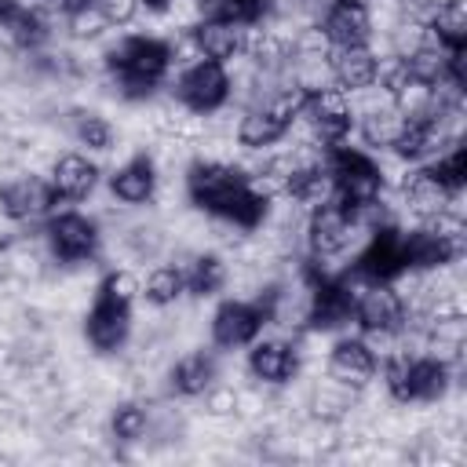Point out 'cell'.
<instances>
[{"instance_id":"6da1fadb","label":"cell","mask_w":467,"mask_h":467,"mask_svg":"<svg viewBox=\"0 0 467 467\" xmlns=\"http://www.w3.org/2000/svg\"><path fill=\"white\" fill-rule=\"evenodd\" d=\"M186 190L197 208L237 226H259V219L266 215V193L248 175L226 164H197L186 179Z\"/></svg>"},{"instance_id":"7a4b0ae2","label":"cell","mask_w":467,"mask_h":467,"mask_svg":"<svg viewBox=\"0 0 467 467\" xmlns=\"http://www.w3.org/2000/svg\"><path fill=\"white\" fill-rule=\"evenodd\" d=\"M168 66H171V47L164 40H157V36H124L109 51L113 80L128 99L150 95L164 80Z\"/></svg>"},{"instance_id":"3957f363","label":"cell","mask_w":467,"mask_h":467,"mask_svg":"<svg viewBox=\"0 0 467 467\" xmlns=\"http://www.w3.org/2000/svg\"><path fill=\"white\" fill-rule=\"evenodd\" d=\"M139 285L131 274L117 270L99 285V296L88 310V339L95 350H117L131 328V299Z\"/></svg>"},{"instance_id":"277c9868","label":"cell","mask_w":467,"mask_h":467,"mask_svg":"<svg viewBox=\"0 0 467 467\" xmlns=\"http://www.w3.org/2000/svg\"><path fill=\"white\" fill-rule=\"evenodd\" d=\"M387 387L398 401H434L449 387V365L434 354H390Z\"/></svg>"},{"instance_id":"5b68a950","label":"cell","mask_w":467,"mask_h":467,"mask_svg":"<svg viewBox=\"0 0 467 467\" xmlns=\"http://www.w3.org/2000/svg\"><path fill=\"white\" fill-rule=\"evenodd\" d=\"M325 171L332 179L336 201H343L347 208L365 204V201H376L379 190H383V175H379L376 161L368 153H361V150H350V146L332 150Z\"/></svg>"},{"instance_id":"8992f818","label":"cell","mask_w":467,"mask_h":467,"mask_svg":"<svg viewBox=\"0 0 467 467\" xmlns=\"http://www.w3.org/2000/svg\"><path fill=\"white\" fill-rule=\"evenodd\" d=\"M175 99L193 109V113H212L219 109L226 99H230V77L223 69V62H212V58H197L190 62L179 80H175Z\"/></svg>"},{"instance_id":"52a82bcc","label":"cell","mask_w":467,"mask_h":467,"mask_svg":"<svg viewBox=\"0 0 467 467\" xmlns=\"http://www.w3.org/2000/svg\"><path fill=\"white\" fill-rule=\"evenodd\" d=\"M358 230L361 226L354 223V215H350V208L343 201L328 197V201L314 204V215H310V226H306V241H310L314 259H336V255H343L350 248V241H354Z\"/></svg>"},{"instance_id":"ba28073f","label":"cell","mask_w":467,"mask_h":467,"mask_svg":"<svg viewBox=\"0 0 467 467\" xmlns=\"http://www.w3.org/2000/svg\"><path fill=\"white\" fill-rule=\"evenodd\" d=\"M354 317L368 336H398L405 328V299L383 281H365L354 292Z\"/></svg>"},{"instance_id":"9c48e42d","label":"cell","mask_w":467,"mask_h":467,"mask_svg":"<svg viewBox=\"0 0 467 467\" xmlns=\"http://www.w3.org/2000/svg\"><path fill=\"white\" fill-rule=\"evenodd\" d=\"M299 117H310L314 135H317L321 142H332V146H336V142L350 131V124H354L347 91H343V88H328V84L306 91V106H303Z\"/></svg>"},{"instance_id":"30bf717a","label":"cell","mask_w":467,"mask_h":467,"mask_svg":"<svg viewBox=\"0 0 467 467\" xmlns=\"http://www.w3.org/2000/svg\"><path fill=\"white\" fill-rule=\"evenodd\" d=\"M266 317H270V314H266L263 303L230 299V303H223V306L215 310V317H212V339H215V347H226V350L244 347V343H252V339L263 332Z\"/></svg>"},{"instance_id":"8fae6325","label":"cell","mask_w":467,"mask_h":467,"mask_svg":"<svg viewBox=\"0 0 467 467\" xmlns=\"http://www.w3.org/2000/svg\"><path fill=\"white\" fill-rule=\"evenodd\" d=\"M321 36L328 47H361L372 36V18L361 0H332L321 18Z\"/></svg>"},{"instance_id":"7c38bea8","label":"cell","mask_w":467,"mask_h":467,"mask_svg":"<svg viewBox=\"0 0 467 467\" xmlns=\"http://www.w3.org/2000/svg\"><path fill=\"white\" fill-rule=\"evenodd\" d=\"M47 244L55 252V259L62 263H80V259H91L95 244H99V234H95V223L80 212H62L47 223Z\"/></svg>"},{"instance_id":"4fadbf2b","label":"cell","mask_w":467,"mask_h":467,"mask_svg":"<svg viewBox=\"0 0 467 467\" xmlns=\"http://www.w3.org/2000/svg\"><path fill=\"white\" fill-rule=\"evenodd\" d=\"M401 270H409L405 266V234H398L394 226H376L368 237V248L358 255V274L368 281H390Z\"/></svg>"},{"instance_id":"5bb4252c","label":"cell","mask_w":467,"mask_h":467,"mask_svg":"<svg viewBox=\"0 0 467 467\" xmlns=\"http://www.w3.org/2000/svg\"><path fill=\"white\" fill-rule=\"evenodd\" d=\"M55 190L51 182L36 179V175H22V179H11L0 186V208L7 219H40L55 208Z\"/></svg>"},{"instance_id":"9a60e30c","label":"cell","mask_w":467,"mask_h":467,"mask_svg":"<svg viewBox=\"0 0 467 467\" xmlns=\"http://www.w3.org/2000/svg\"><path fill=\"white\" fill-rule=\"evenodd\" d=\"M328 73L343 91H365L379 77V58L368 51V44H361V47H328Z\"/></svg>"},{"instance_id":"2e32d148","label":"cell","mask_w":467,"mask_h":467,"mask_svg":"<svg viewBox=\"0 0 467 467\" xmlns=\"http://www.w3.org/2000/svg\"><path fill=\"white\" fill-rule=\"evenodd\" d=\"M193 44H197V58H212V62H230L234 55L244 51L248 44V26H237L230 18H201L197 33H193Z\"/></svg>"},{"instance_id":"e0dca14e","label":"cell","mask_w":467,"mask_h":467,"mask_svg":"<svg viewBox=\"0 0 467 467\" xmlns=\"http://www.w3.org/2000/svg\"><path fill=\"white\" fill-rule=\"evenodd\" d=\"M452 193H456V190H449L431 168H420V171H412V175L405 179V204H409V212L420 215V219H438V215H445Z\"/></svg>"},{"instance_id":"ac0fdd59","label":"cell","mask_w":467,"mask_h":467,"mask_svg":"<svg viewBox=\"0 0 467 467\" xmlns=\"http://www.w3.org/2000/svg\"><path fill=\"white\" fill-rule=\"evenodd\" d=\"M95 182H99V168L80 153H66L51 168V190L58 201H84L95 190Z\"/></svg>"},{"instance_id":"d6986e66","label":"cell","mask_w":467,"mask_h":467,"mask_svg":"<svg viewBox=\"0 0 467 467\" xmlns=\"http://www.w3.org/2000/svg\"><path fill=\"white\" fill-rule=\"evenodd\" d=\"M328 368L339 383H365L376 376V350L365 339H339L332 347Z\"/></svg>"},{"instance_id":"ffe728a7","label":"cell","mask_w":467,"mask_h":467,"mask_svg":"<svg viewBox=\"0 0 467 467\" xmlns=\"http://www.w3.org/2000/svg\"><path fill=\"white\" fill-rule=\"evenodd\" d=\"M153 182H157L153 161H150V157H131L128 164H120V168L113 171L109 190H113V197L124 201V204H142V201L153 197Z\"/></svg>"},{"instance_id":"44dd1931","label":"cell","mask_w":467,"mask_h":467,"mask_svg":"<svg viewBox=\"0 0 467 467\" xmlns=\"http://www.w3.org/2000/svg\"><path fill=\"white\" fill-rule=\"evenodd\" d=\"M248 368L263 383H285L296 372V350L288 343H281V339H263V343L252 347Z\"/></svg>"},{"instance_id":"7402d4cb","label":"cell","mask_w":467,"mask_h":467,"mask_svg":"<svg viewBox=\"0 0 467 467\" xmlns=\"http://www.w3.org/2000/svg\"><path fill=\"white\" fill-rule=\"evenodd\" d=\"M0 40L7 47H36L44 40V15L22 11L11 0H0Z\"/></svg>"},{"instance_id":"603a6c76","label":"cell","mask_w":467,"mask_h":467,"mask_svg":"<svg viewBox=\"0 0 467 467\" xmlns=\"http://www.w3.org/2000/svg\"><path fill=\"white\" fill-rule=\"evenodd\" d=\"M405 124H409V117H401L398 106L387 99L383 106H368V109H365V117H361V135H365L368 146H387V150H394V142H398V135L405 131Z\"/></svg>"},{"instance_id":"cb8c5ba5","label":"cell","mask_w":467,"mask_h":467,"mask_svg":"<svg viewBox=\"0 0 467 467\" xmlns=\"http://www.w3.org/2000/svg\"><path fill=\"white\" fill-rule=\"evenodd\" d=\"M212 379H215V361H212V354H186L179 365H175V372H171V387L179 390V394H186V398H193V394H208V387H212Z\"/></svg>"},{"instance_id":"d4e9b609","label":"cell","mask_w":467,"mask_h":467,"mask_svg":"<svg viewBox=\"0 0 467 467\" xmlns=\"http://www.w3.org/2000/svg\"><path fill=\"white\" fill-rule=\"evenodd\" d=\"M182 281H186V288L197 292V296H215V292L223 288V281H226V270H223V263H219L215 255H197V259L182 270Z\"/></svg>"},{"instance_id":"484cf974","label":"cell","mask_w":467,"mask_h":467,"mask_svg":"<svg viewBox=\"0 0 467 467\" xmlns=\"http://www.w3.org/2000/svg\"><path fill=\"white\" fill-rule=\"evenodd\" d=\"M182 288H186V281H182V270L179 266H153L150 277H146V285H142L146 299L150 303H161V306L171 303V299H179Z\"/></svg>"},{"instance_id":"4316f807","label":"cell","mask_w":467,"mask_h":467,"mask_svg":"<svg viewBox=\"0 0 467 467\" xmlns=\"http://www.w3.org/2000/svg\"><path fill=\"white\" fill-rule=\"evenodd\" d=\"M423 168H431L449 190H460L463 186V175H467V150L463 146H449L438 157H431Z\"/></svg>"},{"instance_id":"83f0119b","label":"cell","mask_w":467,"mask_h":467,"mask_svg":"<svg viewBox=\"0 0 467 467\" xmlns=\"http://www.w3.org/2000/svg\"><path fill=\"white\" fill-rule=\"evenodd\" d=\"M77 139H80L88 150H109L113 128H109L102 117H95V113H80V117H77Z\"/></svg>"},{"instance_id":"f1b7e54d","label":"cell","mask_w":467,"mask_h":467,"mask_svg":"<svg viewBox=\"0 0 467 467\" xmlns=\"http://www.w3.org/2000/svg\"><path fill=\"white\" fill-rule=\"evenodd\" d=\"M113 434L120 441H139L146 434V412L139 405H120L113 412Z\"/></svg>"},{"instance_id":"f546056e","label":"cell","mask_w":467,"mask_h":467,"mask_svg":"<svg viewBox=\"0 0 467 467\" xmlns=\"http://www.w3.org/2000/svg\"><path fill=\"white\" fill-rule=\"evenodd\" d=\"M95 7H99V15L106 18V26H124V22L135 18L139 0H95Z\"/></svg>"},{"instance_id":"4dcf8cb0","label":"cell","mask_w":467,"mask_h":467,"mask_svg":"<svg viewBox=\"0 0 467 467\" xmlns=\"http://www.w3.org/2000/svg\"><path fill=\"white\" fill-rule=\"evenodd\" d=\"M11 4L22 11H33V15H44L47 7H55V0H11Z\"/></svg>"},{"instance_id":"1f68e13d","label":"cell","mask_w":467,"mask_h":467,"mask_svg":"<svg viewBox=\"0 0 467 467\" xmlns=\"http://www.w3.org/2000/svg\"><path fill=\"white\" fill-rule=\"evenodd\" d=\"M401 4H405V7H416V11H420V7H434L438 0H401Z\"/></svg>"}]
</instances>
